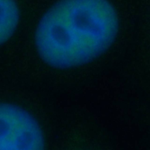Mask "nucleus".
Returning <instances> with one entry per match:
<instances>
[{"instance_id":"nucleus-1","label":"nucleus","mask_w":150,"mask_h":150,"mask_svg":"<svg viewBox=\"0 0 150 150\" xmlns=\"http://www.w3.org/2000/svg\"><path fill=\"white\" fill-rule=\"evenodd\" d=\"M118 29L117 13L108 0H59L40 18L35 43L46 64L68 69L102 55Z\"/></svg>"},{"instance_id":"nucleus-3","label":"nucleus","mask_w":150,"mask_h":150,"mask_svg":"<svg viewBox=\"0 0 150 150\" xmlns=\"http://www.w3.org/2000/svg\"><path fill=\"white\" fill-rule=\"evenodd\" d=\"M19 20V11L15 0H0V46L15 33Z\"/></svg>"},{"instance_id":"nucleus-2","label":"nucleus","mask_w":150,"mask_h":150,"mask_svg":"<svg viewBox=\"0 0 150 150\" xmlns=\"http://www.w3.org/2000/svg\"><path fill=\"white\" fill-rule=\"evenodd\" d=\"M0 150H45L39 123L18 105L0 103Z\"/></svg>"}]
</instances>
